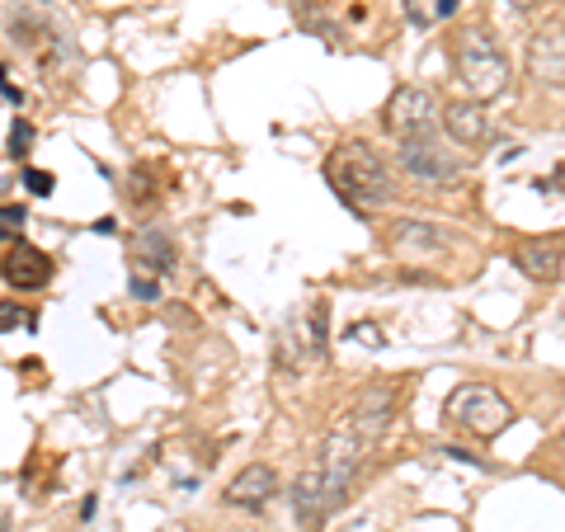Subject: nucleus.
I'll use <instances>...</instances> for the list:
<instances>
[{
	"label": "nucleus",
	"mask_w": 565,
	"mask_h": 532,
	"mask_svg": "<svg viewBox=\"0 0 565 532\" xmlns=\"http://www.w3.org/2000/svg\"><path fill=\"white\" fill-rule=\"evenodd\" d=\"M326 180L349 208H359V212L392 203V193H396L392 170H386V161L367 147V141H344V147H334V156L326 161Z\"/></svg>",
	"instance_id": "f257e3e1"
},
{
	"label": "nucleus",
	"mask_w": 565,
	"mask_h": 532,
	"mask_svg": "<svg viewBox=\"0 0 565 532\" xmlns=\"http://www.w3.org/2000/svg\"><path fill=\"white\" fill-rule=\"evenodd\" d=\"M452 66H457V81L467 85V95H471L476 104L504 95V85H509V62H504L500 43H494L486 29L457 33V43H452Z\"/></svg>",
	"instance_id": "f03ea898"
},
{
	"label": "nucleus",
	"mask_w": 565,
	"mask_h": 532,
	"mask_svg": "<svg viewBox=\"0 0 565 532\" xmlns=\"http://www.w3.org/2000/svg\"><path fill=\"white\" fill-rule=\"evenodd\" d=\"M448 419L457 429H467L471 438H494V434H504V424L514 419V411H509V401L494 392V386L467 382L448 396Z\"/></svg>",
	"instance_id": "7ed1b4c3"
},
{
	"label": "nucleus",
	"mask_w": 565,
	"mask_h": 532,
	"mask_svg": "<svg viewBox=\"0 0 565 532\" xmlns=\"http://www.w3.org/2000/svg\"><path fill=\"white\" fill-rule=\"evenodd\" d=\"M326 334H330V301H311V307L278 334V363L297 372L311 359H326Z\"/></svg>",
	"instance_id": "20e7f679"
},
{
	"label": "nucleus",
	"mask_w": 565,
	"mask_h": 532,
	"mask_svg": "<svg viewBox=\"0 0 565 532\" xmlns=\"http://www.w3.org/2000/svg\"><path fill=\"white\" fill-rule=\"evenodd\" d=\"M434 95L429 91H415L405 85L386 99V128L396 132V141H419V137H434Z\"/></svg>",
	"instance_id": "39448f33"
},
{
	"label": "nucleus",
	"mask_w": 565,
	"mask_h": 532,
	"mask_svg": "<svg viewBox=\"0 0 565 532\" xmlns=\"http://www.w3.org/2000/svg\"><path fill=\"white\" fill-rule=\"evenodd\" d=\"M527 76L542 85H565V24H546L527 43Z\"/></svg>",
	"instance_id": "423d86ee"
},
{
	"label": "nucleus",
	"mask_w": 565,
	"mask_h": 532,
	"mask_svg": "<svg viewBox=\"0 0 565 532\" xmlns=\"http://www.w3.org/2000/svg\"><path fill=\"white\" fill-rule=\"evenodd\" d=\"M0 278H6L10 288H20V292H39V288L52 283V259L39 251V245L20 241L6 259H0Z\"/></svg>",
	"instance_id": "0eeeda50"
},
{
	"label": "nucleus",
	"mask_w": 565,
	"mask_h": 532,
	"mask_svg": "<svg viewBox=\"0 0 565 532\" xmlns=\"http://www.w3.org/2000/svg\"><path fill=\"white\" fill-rule=\"evenodd\" d=\"M392 415H396V396L392 392H363L359 405H353L349 415H340V419L367 443V448H377L382 434H386V424H392Z\"/></svg>",
	"instance_id": "6e6552de"
},
{
	"label": "nucleus",
	"mask_w": 565,
	"mask_h": 532,
	"mask_svg": "<svg viewBox=\"0 0 565 532\" xmlns=\"http://www.w3.org/2000/svg\"><path fill=\"white\" fill-rule=\"evenodd\" d=\"M401 170L415 174L424 184H438L452 174V156L444 151L438 137H419V141H401Z\"/></svg>",
	"instance_id": "1a4fd4ad"
},
{
	"label": "nucleus",
	"mask_w": 565,
	"mask_h": 532,
	"mask_svg": "<svg viewBox=\"0 0 565 532\" xmlns=\"http://www.w3.org/2000/svg\"><path fill=\"white\" fill-rule=\"evenodd\" d=\"M278 494V471L264 467V462H250L232 486H226V500L241 504V509H264Z\"/></svg>",
	"instance_id": "9d476101"
},
{
	"label": "nucleus",
	"mask_w": 565,
	"mask_h": 532,
	"mask_svg": "<svg viewBox=\"0 0 565 532\" xmlns=\"http://www.w3.org/2000/svg\"><path fill=\"white\" fill-rule=\"evenodd\" d=\"M561 255H565L561 241H519L514 245V264L533 283H556L561 278Z\"/></svg>",
	"instance_id": "9b49d317"
},
{
	"label": "nucleus",
	"mask_w": 565,
	"mask_h": 532,
	"mask_svg": "<svg viewBox=\"0 0 565 532\" xmlns=\"http://www.w3.org/2000/svg\"><path fill=\"white\" fill-rule=\"evenodd\" d=\"M444 132L452 141H462V147H481L490 137V123H486V109L476 99H457L444 109Z\"/></svg>",
	"instance_id": "f8f14e48"
},
{
	"label": "nucleus",
	"mask_w": 565,
	"mask_h": 532,
	"mask_svg": "<svg viewBox=\"0 0 565 532\" xmlns=\"http://www.w3.org/2000/svg\"><path fill=\"white\" fill-rule=\"evenodd\" d=\"M292 509H297V519H302L307 528H321L330 519V500H326V481H321V467H311L297 476V486H292Z\"/></svg>",
	"instance_id": "ddd939ff"
},
{
	"label": "nucleus",
	"mask_w": 565,
	"mask_h": 532,
	"mask_svg": "<svg viewBox=\"0 0 565 532\" xmlns=\"http://www.w3.org/2000/svg\"><path fill=\"white\" fill-rule=\"evenodd\" d=\"M132 259L141 264V269H151V274H174V264H180V251H174V241L166 232H141L132 241Z\"/></svg>",
	"instance_id": "4468645a"
},
{
	"label": "nucleus",
	"mask_w": 565,
	"mask_h": 532,
	"mask_svg": "<svg viewBox=\"0 0 565 532\" xmlns=\"http://www.w3.org/2000/svg\"><path fill=\"white\" fill-rule=\"evenodd\" d=\"M392 245L396 251H444V236H438L429 222L401 217V222H392Z\"/></svg>",
	"instance_id": "2eb2a0df"
},
{
	"label": "nucleus",
	"mask_w": 565,
	"mask_h": 532,
	"mask_svg": "<svg viewBox=\"0 0 565 532\" xmlns=\"http://www.w3.org/2000/svg\"><path fill=\"white\" fill-rule=\"evenodd\" d=\"M405 10H411V20L419 29H434V24H444L457 14V0H405Z\"/></svg>",
	"instance_id": "dca6fc26"
},
{
	"label": "nucleus",
	"mask_w": 565,
	"mask_h": 532,
	"mask_svg": "<svg viewBox=\"0 0 565 532\" xmlns=\"http://www.w3.org/2000/svg\"><path fill=\"white\" fill-rule=\"evenodd\" d=\"M24 208H0V241H20L24 232Z\"/></svg>",
	"instance_id": "f3484780"
},
{
	"label": "nucleus",
	"mask_w": 565,
	"mask_h": 532,
	"mask_svg": "<svg viewBox=\"0 0 565 532\" xmlns=\"http://www.w3.org/2000/svg\"><path fill=\"white\" fill-rule=\"evenodd\" d=\"M33 321V316L20 307V301H0V334H6V330H20V326H29Z\"/></svg>",
	"instance_id": "a211bd4d"
},
{
	"label": "nucleus",
	"mask_w": 565,
	"mask_h": 532,
	"mask_svg": "<svg viewBox=\"0 0 565 532\" xmlns=\"http://www.w3.org/2000/svg\"><path fill=\"white\" fill-rule=\"evenodd\" d=\"M29 147H33V128L24 118H14V128H10V156L20 161V156H29Z\"/></svg>",
	"instance_id": "6ab92c4d"
},
{
	"label": "nucleus",
	"mask_w": 565,
	"mask_h": 532,
	"mask_svg": "<svg viewBox=\"0 0 565 532\" xmlns=\"http://www.w3.org/2000/svg\"><path fill=\"white\" fill-rule=\"evenodd\" d=\"M24 189L39 193V199H47V193H52V174L47 170H24Z\"/></svg>",
	"instance_id": "aec40b11"
},
{
	"label": "nucleus",
	"mask_w": 565,
	"mask_h": 532,
	"mask_svg": "<svg viewBox=\"0 0 565 532\" xmlns=\"http://www.w3.org/2000/svg\"><path fill=\"white\" fill-rule=\"evenodd\" d=\"M349 340H353V344L363 340V349H382V330L363 321V326H353V330H349Z\"/></svg>",
	"instance_id": "412c9836"
},
{
	"label": "nucleus",
	"mask_w": 565,
	"mask_h": 532,
	"mask_svg": "<svg viewBox=\"0 0 565 532\" xmlns=\"http://www.w3.org/2000/svg\"><path fill=\"white\" fill-rule=\"evenodd\" d=\"M132 297H141V301H156V297H161V288H156L151 278H132Z\"/></svg>",
	"instance_id": "4be33fe9"
},
{
	"label": "nucleus",
	"mask_w": 565,
	"mask_h": 532,
	"mask_svg": "<svg viewBox=\"0 0 565 532\" xmlns=\"http://www.w3.org/2000/svg\"><path fill=\"white\" fill-rule=\"evenodd\" d=\"M0 95H10V99H14V104H20V91H14V85H10V81H6V66H0Z\"/></svg>",
	"instance_id": "5701e85b"
},
{
	"label": "nucleus",
	"mask_w": 565,
	"mask_h": 532,
	"mask_svg": "<svg viewBox=\"0 0 565 532\" xmlns=\"http://www.w3.org/2000/svg\"><path fill=\"white\" fill-rule=\"evenodd\" d=\"M509 6H533V0H509Z\"/></svg>",
	"instance_id": "b1692460"
}]
</instances>
